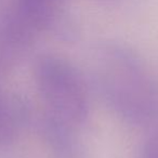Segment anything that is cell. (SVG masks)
<instances>
[{
    "mask_svg": "<svg viewBox=\"0 0 158 158\" xmlns=\"http://www.w3.org/2000/svg\"><path fill=\"white\" fill-rule=\"evenodd\" d=\"M35 79L49 115L75 128L88 116V98L72 65L56 56H44L35 66Z\"/></svg>",
    "mask_w": 158,
    "mask_h": 158,
    "instance_id": "6da1fadb",
    "label": "cell"
},
{
    "mask_svg": "<svg viewBox=\"0 0 158 158\" xmlns=\"http://www.w3.org/2000/svg\"><path fill=\"white\" fill-rule=\"evenodd\" d=\"M73 128L49 115L44 123V134L57 158H78V149L72 135Z\"/></svg>",
    "mask_w": 158,
    "mask_h": 158,
    "instance_id": "7a4b0ae2",
    "label": "cell"
},
{
    "mask_svg": "<svg viewBox=\"0 0 158 158\" xmlns=\"http://www.w3.org/2000/svg\"><path fill=\"white\" fill-rule=\"evenodd\" d=\"M14 131L13 120L3 101L0 99V141H7Z\"/></svg>",
    "mask_w": 158,
    "mask_h": 158,
    "instance_id": "3957f363",
    "label": "cell"
},
{
    "mask_svg": "<svg viewBox=\"0 0 158 158\" xmlns=\"http://www.w3.org/2000/svg\"><path fill=\"white\" fill-rule=\"evenodd\" d=\"M143 158H158V138L147 143L144 148Z\"/></svg>",
    "mask_w": 158,
    "mask_h": 158,
    "instance_id": "277c9868",
    "label": "cell"
}]
</instances>
